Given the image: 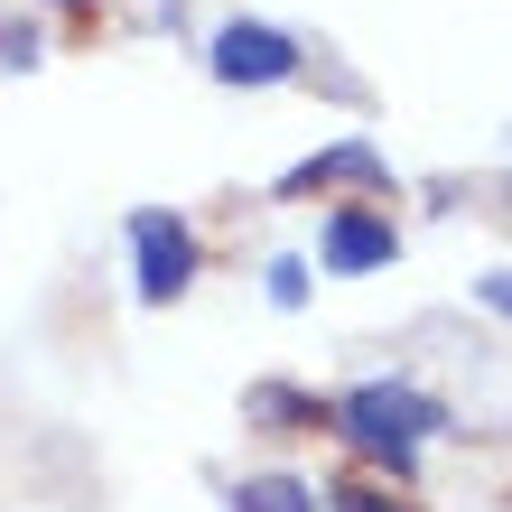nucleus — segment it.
<instances>
[{"label":"nucleus","instance_id":"obj_1","mask_svg":"<svg viewBox=\"0 0 512 512\" xmlns=\"http://www.w3.org/2000/svg\"><path fill=\"white\" fill-rule=\"evenodd\" d=\"M326 429H336L345 447H364L373 466L410 475V466H419V447L447 429V401H429L419 382H354L345 401H326Z\"/></svg>","mask_w":512,"mask_h":512},{"label":"nucleus","instance_id":"obj_2","mask_svg":"<svg viewBox=\"0 0 512 512\" xmlns=\"http://www.w3.org/2000/svg\"><path fill=\"white\" fill-rule=\"evenodd\" d=\"M196 270H205L196 224L177 215V205H140L131 215V280H140V298L149 308H177V298L196 289Z\"/></svg>","mask_w":512,"mask_h":512},{"label":"nucleus","instance_id":"obj_3","mask_svg":"<svg viewBox=\"0 0 512 512\" xmlns=\"http://www.w3.org/2000/svg\"><path fill=\"white\" fill-rule=\"evenodd\" d=\"M298 66H308V47H298L289 28H270V19H224L215 38H205V75L233 84V94H270V84H289Z\"/></svg>","mask_w":512,"mask_h":512},{"label":"nucleus","instance_id":"obj_4","mask_svg":"<svg viewBox=\"0 0 512 512\" xmlns=\"http://www.w3.org/2000/svg\"><path fill=\"white\" fill-rule=\"evenodd\" d=\"M317 261H326V280L391 270V261H401V224H391V205H336L326 233H317Z\"/></svg>","mask_w":512,"mask_h":512},{"label":"nucleus","instance_id":"obj_5","mask_svg":"<svg viewBox=\"0 0 512 512\" xmlns=\"http://www.w3.org/2000/svg\"><path fill=\"white\" fill-rule=\"evenodd\" d=\"M317 187H354V196H391V159L373 140H336V149H317V159H298L289 177H280V196H317Z\"/></svg>","mask_w":512,"mask_h":512},{"label":"nucleus","instance_id":"obj_6","mask_svg":"<svg viewBox=\"0 0 512 512\" xmlns=\"http://www.w3.org/2000/svg\"><path fill=\"white\" fill-rule=\"evenodd\" d=\"M243 419L270 429V438H308V429H326V401H317V391H298V382H252L243 391Z\"/></svg>","mask_w":512,"mask_h":512},{"label":"nucleus","instance_id":"obj_7","mask_svg":"<svg viewBox=\"0 0 512 512\" xmlns=\"http://www.w3.org/2000/svg\"><path fill=\"white\" fill-rule=\"evenodd\" d=\"M224 512H326L308 475H243V485L224 494Z\"/></svg>","mask_w":512,"mask_h":512},{"label":"nucleus","instance_id":"obj_8","mask_svg":"<svg viewBox=\"0 0 512 512\" xmlns=\"http://www.w3.org/2000/svg\"><path fill=\"white\" fill-rule=\"evenodd\" d=\"M317 503H326V512H419V503H401L391 485H364V475H345V485H326Z\"/></svg>","mask_w":512,"mask_h":512},{"label":"nucleus","instance_id":"obj_9","mask_svg":"<svg viewBox=\"0 0 512 512\" xmlns=\"http://www.w3.org/2000/svg\"><path fill=\"white\" fill-rule=\"evenodd\" d=\"M270 308H308V261H298V252L270 261Z\"/></svg>","mask_w":512,"mask_h":512},{"label":"nucleus","instance_id":"obj_10","mask_svg":"<svg viewBox=\"0 0 512 512\" xmlns=\"http://www.w3.org/2000/svg\"><path fill=\"white\" fill-rule=\"evenodd\" d=\"M0 66H10V75L38 66V28H28V19H0Z\"/></svg>","mask_w":512,"mask_h":512},{"label":"nucleus","instance_id":"obj_11","mask_svg":"<svg viewBox=\"0 0 512 512\" xmlns=\"http://www.w3.org/2000/svg\"><path fill=\"white\" fill-rule=\"evenodd\" d=\"M475 298H485L494 317H512V270H485V280H475Z\"/></svg>","mask_w":512,"mask_h":512},{"label":"nucleus","instance_id":"obj_12","mask_svg":"<svg viewBox=\"0 0 512 512\" xmlns=\"http://www.w3.org/2000/svg\"><path fill=\"white\" fill-rule=\"evenodd\" d=\"M56 10H94V0H56Z\"/></svg>","mask_w":512,"mask_h":512}]
</instances>
